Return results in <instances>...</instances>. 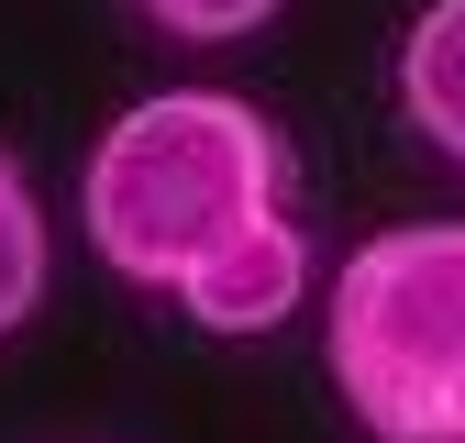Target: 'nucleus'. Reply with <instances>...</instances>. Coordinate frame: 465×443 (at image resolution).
<instances>
[{"instance_id": "nucleus-4", "label": "nucleus", "mask_w": 465, "mask_h": 443, "mask_svg": "<svg viewBox=\"0 0 465 443\" xmlns=\"http://www.w3.org/2000/svg\"><path fill=\"white\" fill-rule=\"evenodd\" d=\"M45 289H55V222H45L34 166L0 144V344L45 310Z\"/></svg>"}, {"instance_id": "nucleus-1", "label": "nucleus", "mask_w": 465, "mask_h": 443, "mask_svg": "<svg viewBox=\"0 0 465 443\" xmlns=\"http://www.w3.org/2000/svg\"><path fill=\"white\" fill-rule=\"evenodd\" d=\"M78 233L123 289H155L211 344H255L311 300L288 133L232 89H144L111 111L78 155Z\"/></svg>"}, {"instance_id": "nucleus-5", "label": "nucleus", "mask_w": 465, "mask_h": 443, "mask_svg": "<svg viewBox=\"0 0 465 443\" xmlns=\"http://www.w3.org/2000/svg\"><path fill=\"white\" fill-rule=\"evenodd\" d=\"M288 12V0H134V23L166 34V44H244Z\"/></svg>"}, {"instance_id": "nucleus-3", "label": "nucleus", "mask_w": 465, "mask_h": 443, "mask_svg": "<svg viewBox=\"0 0 465 443\" xmlns=\"http://www.w3.org/2000/svg\"><path fill=\"white\" fill-rule=\"evenodd\" d=\"M399 123H411L443 166H465V0H421L411 34H399Z\"/></svg>"}, {"instance_id": "nucleus-2", "label": "nucleus", "mask_w": 465, "mask_h": 443, "mask_svg": "<svg viewBox=\"0 0 465 443\" xmlns=\"http://www.w3.org/2000/svg\"><path fill=\"white\" fill-rule=\"evenodd\" d=\"M322 366L366 443H465V222H388L332 266Z\"/></svg>"}]
</instances>
